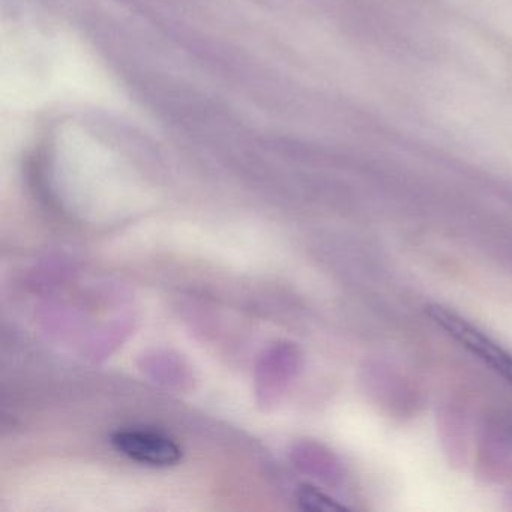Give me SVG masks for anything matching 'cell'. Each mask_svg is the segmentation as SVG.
<instances>
[{
    "mask_svg": "<svg viewBox=\"0 0 512 512\" xmlns=\"http://www.w3.org/2000/svg\"><path fill=\"white\" fill-rule=\"evenodd\" d=\"M431 322L446 335L457 341L461 347L484 362L494 373L499 374L509 385H512V353L500 346L493 338L479 331L472 323L467 322L460 314L442 307L428 305L425 310Z\"/></svg>",
    "mask_w": 512,
    "mask_h": 512,
    "instance_id": "obj_1",
    "label": "cell"
},
{
    "mask_svg": "<svg viewBox=\"0 0 512 512\" xmlns=\"http://www.w3.org/2000/svg\"><path fill=\"white\" fill-rule=\"evenodd\" d=\"M113 448L131 461L149 467H172L182 460V448L166 433L149 428H125L110 437Z\"/></svg>",
    "mask_w": 512,
    "mask_h": 512,
    "instance_id": "obj_2",
    "label": "cell"
},
{
    "mask_svg": "<svg viewBox=\"0 0 512 512\" xmlns=\"http://www.w3.org/2000/svg\"><path fill=\"white\" fill-rule=\"evenodd\" d=\"M298 503L301 508L308 509V511H338L344 509L341 503L329 497L323 491L311 487V485H304L298 491Z\"/></svg>",
    "mask_w": 512,
    "mask_h": 512,
    "instance_id": "obj_3",
    "label": "cell"
}]
</instances>
